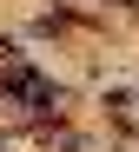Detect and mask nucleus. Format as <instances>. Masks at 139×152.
I'll list each match as a JSON object with an SVG mask.
<instances>
[{"label":"nucleus","instance_id":"obj_1","mask_svg":"<svg viewBox=\"0 0 139 152\" xmlns=\"http://www.w3.org/2000/svg\"><path fill=\"white\" fill-rule=\"evenodd\" d=\"M0 93H20V99H26V106H33V113H60V99H66L60 86H46V80H33V73H26V66H13L7 80H0Z\"/></svg>","mask_w":139,"mask_h":152}]
</instances>
